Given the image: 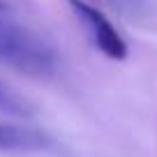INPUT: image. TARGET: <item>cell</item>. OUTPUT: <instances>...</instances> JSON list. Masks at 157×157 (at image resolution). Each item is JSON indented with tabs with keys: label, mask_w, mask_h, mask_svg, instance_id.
Instances as JSON below:
<instances>
[{
	"label": "cell",
	"mask_w": 157,
	"mask_h": 157,
	"mask_svg": "<svg viewBox=\"0 0 157 157\" xmlns=\"http://www.w3.org/2000/svg\"><path fill=\"white\" fill-rule=\"evenodd\" d=\"M0 63L10 65L23 74L49 76L56 72V51L37 33L0 21Z\"/></svg>",
	"instance_id": "1"
},
{
	"label": "cell",
	"mask_w": 157,
	"mask_h": 157,
	"mask_svg": "<svg viewBox=\"0 0 157 157\" xmlns=\"http://www.w3.org/2000/svg\"><path fill=\"white\" fill-rule=\"evenodd\" d=\"M67 2H69V7L76 12L78 19L86 23L95 46H97L106 58H111V60H125L127 58V44H125V39L120 37V33L113 28V23L97 7H93L90 2H86V0H67Z\"/></svg>",
	"instance_id": "2"
},
{
	"label": "cell",
	"mask_w": 157,
	"mask_h": 157,
	"mask_svg": "<svg viewBox=\"0 0 157 157\" xmlns=\"http://www.w3.org/2000/svg\"><path fill=\"white\" fill-rule=\"evenodd\" d=\"M49 146H51V139L42 129L0 123V150L33 152V150H44Z\"/></svg>",
	"instance_id": "3"
},
{
	"label": "cell",
	"mask_w": 157,
	"mask_h": 157,
	"mask_svg": "<svg viewBox=\"0 0 157 157\" xmlns=\"http://www.w3.org/2000/svg\"><path fill=\"white\" fill-rule=\"evenodd\" d=\"M116 10L125 12V14H139L143 7V0H109Z\"/></svg>",
	"instance_id": "4"
},
{
	"label": "cell",
	"mask_w": 157,
	"mask_h": 157,
	"mask_svg": "<svg viewBox=\"0 0 157 157\" xmlns=\"http://www.w3.org/2000/svg\"><path fill=\"white\" fill-rule=\"evenodd\" d=\"M0 7H2V0H0Z\"/></svg>",
	"instance_id": "5"
}]
</instances>
